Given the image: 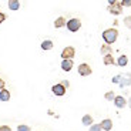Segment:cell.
I'll use <instances>...</instances> for the list:
<instances>
[{
    "mask_svg": "<svg viewBox=\"0 0 131 131\" xmlns=\"http://www.w3.org/2000/svg\"><path fill=\"white\" fill-rule=\"evenodd\" d=\"M104 98L107 100V101H114V98H115L114 91H107V93L104 94Z\"/></svg>",
    "mask_w": 131,
    "mask_h": 131,
    "instance_id": "19",
    "label": "cell"
},
{
    "mask_svg": "<svg viewBox=\"0 0 131 131\" xmlns=\"http://www.w3.org/2000/svg\"><path fill=\"white\" fill-rule=\"evenodd\" d=\"M103 61H104V64H105V66H113V64H114V57H113L111 54H108V56H104Z\"/></svg>",
    "mask_w": 131,
    "mask_h": 131,
    "instance_id": "18",
    "label": "cell"
},
{
    "mask_svg": "<svg viewBox=\"0 0 131 131\" xmlns=\"http://www.w3.org/2000/svg\"><path fill=\"white\" fill-rule=\"evenodd\" d=\"M120 80H121V74H118V75H115V77H113L111 81L114 83V84H117V83H120Z\"/></svg>",
    "mask_w": 131,
    "mask_h": 131,
    "instance_id": "23",
    "label": "cell"
},
{
    "mask_svg": "<svg viewBox=\"0 0 131 131\" xmlns=\"http://www.w3.org/2000/svg\"><path fill=\"white\" fill-rule=\"evenodd\" d=\"M100 125H101V130L110 131L113 128V121L110 120V118H105V120H103V121L100 123Z\"/></svg>",
    "mask_w": 131,
    "mask_h": 131,
    "instance_id": "9",
    "label": "cell"
},
{
    "mask_svg": "<svg viewBox=\"0 0 131 131\" xmlns=\"http://www.w3.org/2000/svg\"><path fill=\"white\" fill-rule=\"evenodd\" d=\"M66 26H67V29L71 33H75V31H79L80 27H81V21H80L79 19H70Z\"/></svg>",
    "mask_w": 131,
    "mask_h": 131,
    "instance_id": "2",
    "label": "cell"
},
{
    "mask_svg": "<svg viewBox=\"0 0 131 131\" xmlns=\"http://www.w3.org/2000/svg\"><path fill=\"white\" fill-rule=\"evenodd\" d=\"M41 49L43 50H51L53 49V41L51 40H44V41H41Z\"/></svg>",
    "mask_w": 131,
    "mask_h": 131,
    "instance_id": "17",
    "label": "cell"
},
{
    "mask_svg": "<svg viewBox=\"0 0 131 131\" xmlns=\"http://www.w3.org/2000/svg\"><path fill=\"white\" fill-rule=\"evenodd\" d=\"M81 123H83V125H89V127H91L93 125V117L90 114H85V115H83V118H81Z\"/></svg>",
    "mask_w": 131,
    "mask_h": 131,
    "instance_id": "11",
    "label": "cell"
},
{
    "mask_svg": "<svg viewBox=\"0 0 131 131\" xmlns=\"http://www.w3.org/2000/svg\"><path fill=\"white\" fill-rule=\"evenodd\" d=\"M127 64H128V57L127 56L123 54V56H120L117 59V66H120V67H125Z\"/></svg>",
    "mask_w": 131,
    "mask_h": 131,
    "instance_id": "13",
    "label": "cell"
},
{
    "mask_svg": "<svg viewBox=\"0 0 131 131\" xmlns=\"http://www.w3.org/2000/svg\"><path fill=\"white\" fill-rule=\"evenodd\" d=\"M60 84H61V85H63V87H64V89H67V87H70V83H69V81H67V80H63V81H61V83H60Z\"/></svg>",
    "mask_w": 131,
    "mask_h": 131,
    "instance_id": "26",
    "label": "cell"
},
{
    "mask_svg": "<svg viewBox=\"0 0 131 131\" xmlns=\"http://www.w3.org/2000/svg\"><path fill=\"white\" fill-rule=\"evenodd\" d=\"M120 3H121V6H131V0H123Z\"/></svg>",
    "mask_w": 131,
    "mask_h": 131,
    "instance_id": "25",
    "label": "cell"
},
{
    "mask_svg": "<svg viewBox=\"0 0 131 131\" xmlns=\"http://www.w3.org/2000/svg\"><path fill=\"white\" fill-rule=\"evenodd\" d=\"M7 4H9V9L10 10H19L20 9V2H19V0H10Z\"/></svg>",
    "mask_w": 131,
    "mask_h": 131,
    "instance_id": "15",
    "label": "cell"
},
{
    "mask_svg": "<svg viewBox=\"0 0 131 131\" xmlns=\"http://www.w3.org/2000/svg\"><path fill=\"white\" fill-rule=\"evenodd\" d=\"M4 20H6V14H4L3 12H0V23H3Z\"/></svg>",
    "mask_w": 131,
    "mask_h": 131,
    "instance_id": "27",
    "label": "cell"
},
{
    "mask_svg": "<svg viewBox=\"0 0 131 131\" xmlns=\"http://www.w3.org/2000/svg\"><path fill=\"white\" fill-rule=\"evenodd\" d=\"M124 24H125V27H128L131 30V16H127L124 19Z\"/></svg>",
    "mask_w": 131,
    "mask_h": 131,
    "instance_id": "21",
    "label": "cell"
},
{
    "mask_svg": "<svg viewBox=\"0 0 131 131\" xmlns=\"http://www.w3.org/2000/svg\"><path fill=\"white\" fill-rule=\"evenodd\" d=\"M74 56H75L74 47L67 46V47H64V49H63V51H61V59L63 60H73V57H74Z\"/></svg>",
    "mask_w": 131,
    "mask_h": 131,
    "instance_id": "3",
    "label": "cell"
},
{
    "mask_svg": "<svg viewBox=\"0 0 131 131\" xmlns=\"http://www.w3.org/2000/svg\"><path fill=\"white\" fill-rule=\"evenodd\" d=\"M17 131H31V128L29 127V125H24V124H20L19 127H17Z\"/></svg>",
    "mask_w": 131,
    "mask_h": 131,
    "instance_id": "20",
    "label": "cell"
},
{
    "mask_svg": "<svg viewBox=\"0 0 131 131\" xmlns=\"http://www.w3.org/2000/svg\"><path fill=\"white\" fill-rule=\"evenodd\" d=\"M114 105L117 108H124L125 105H127V100H125L123 95H115L114 98Z\"/></svg>",
    "mask_w": 131,
    "mask_h": 131,
    "instance_id": "8",
    "label": "cell"
},
{
    "mask_svg": "<svg viewBox=\"0 0 131 131\" xmlns=\"http://www.w3.org/2000/svg\"><path fill=\"white\" fill-rule=\"evenodd\" d=\"M103 39H104L105 44L111 46L114 41H117L118 39V30L117 29H107L103 31Z\"/></svg>",
    "mask_w": 131,
    "mask_h": 131,
    "instance_id": "1",
    "label": "cell"
},
{
    "mask_svg": "<svg viewBox=\"0 0 131 131\" xmlns=\"http://www.w3.org/2000/svg\"><path fill=\"white\" fill-rule=\"evenodd\" d=\"M120 87L124 89V87H128L131 84V73H125V74H121V80H120Z\"/></svg>",
    "mask_w": 131,
    "mask_h": 131,
    "instance_id": "5",
    "label": "cell"
},
{
    "mask_svg": "<svg viewBox=\"0 0 131 131\" xmlns=\"http://www.w3.org/2000/svg\"><path fill=\"white\" fill-rule=\"evenodd\" d=\"M100 51H101L104 56H108V54L113 53V49H111V46H108V44H103L101 49H100Z\"/></svg>",
    "mask_w": 131,
    "mask_h": 131,
    "instance_id": "16",
    "label": "cell"
},
{
    "mask_svg": "<svg viewBox=\"0 0 131 131\" xmlns=\"http://www.w3.org/2000/svg\"><path fill=\"white\" fill-rule=\"evenodd\" d=\"M128 105H130V108H131V97H130V101H128Z\"/></svg>",
    "mask_w": 131,
    "mask_h": 131,
    "instance_id": "29",
    "label": "cell"
},
{
    "mask_svg": "<svg viewBox=\"0 0 131 131\" xmlns=\"http://www.w3.org/2000/svg\"><path fill=\"white\" fill-rule=\"evenodd\" d=\"M91 67H90L87 63H83V64L79 66V74L83 75V77H87V75H91Z\"/></svg>",
    "mask_w": 131,
    "mask_h": 131,
    "instance_id": "4",
    "label": "cell"
},
{
    "mask_svg": "<svg viewBox=\"0 0 131 131\" xmlns=\"http://www.w3.org/2000/svg\"><path fill=\"white\" fill-rule=\"evenodd\" d=\"M61 69L64 70V71H71L73 70V60H63Z\"/></svg>",
    "mask_w": 131,
    "mask_h": 131,
    "instance_id": "10",
    "label": "cell"
},
{
    "mask_svg": "<svg viewBox=\"0 0 131 131\" xmlns=\"http://www.w3.org/2000/svg\"><path fill=\"white\" fill-rule=\"evenodd\" d=\"M3 89H4V81H3L2 79H0V91H2Z\"/></svg>",
    "mask_w": 131,
    "mask_h": 131,
    "instance_id": "28",
    "label": "cell"
},
{
    "mask_svg": "<svg viewBox=\"0 0 131 131\" xmlns=\"http://www.w3.org/2000/svg\"><path fill=\"white\" fill-rule=\"evenodd\" d=\"M90 131H103V130H101V125L100 124H93L90 127Z\"/></svg>",
    "mask_w": 131,
    "mask_h": 131,
    "instance_id": "22",
    "label": "cell"
},
{
    "mask_svg": "<svg viewBox=\"0 0 131 131\" xmlns=\"http://www.w3.org/2000/svg\"><path fill=\"white\" fill-rule=\"evenodd\" d=\"M66 24H67V21H66L64 17H59V19H56V21H54V27L56 29H60V27H64Z\"/></svg>",
    "mask_w": 131,
    "mask_h": 131,
    "instance_id": "14",
    "label": "cell"
},
{
    "mask_svg": "<svg viewBox=\"0 0 131 131\" xmlns=\"http://www.w3.org/2000/svg\"><path fill=\"white\" fill-rule=\"evenodd\" d=\"M9 100H10V91L3 89L0 91V101H9Z\"/></svg>",
    "mask_w": 131,
    "mask_h": 131,
    "instance_id": "12",
    "label": "cell"
},
{
    "mask_svg": "<svg viewBox=\"0 0 131 131\" xmlns=\"http://www.w3.org/2000/svg\"><path fill=\"white\" fill-rule=\"evenodd\" d=\"M0 131H12L9 125H0Z\"/></svg>",
    "mask_w": 131,
    "mask_h": 131,
    "instance_id": "24",
    "label": "cell"
},
{
    "mask_svg": "<svg viewBox=\"0 0 131 131\" xmlns=\"http://www.w3.org/2000/svg\"><path fill=\"white\" fill-rule=\"evenodd\" d=\"M107 9H108V12L111 14H114V16H118V14L123 13V6H121V3H118V2L115 4H113V6H108Z\"/></svg>",
    "mask_w": 131,
    "mask_h": 131,
    "instance_id": "6",
    "label": "cell"
},
{
    "mask_svg": "<svg viewBox=\"0 0 131 131\" xmlns=\"http://www.w3.org/2000/svg\"><path fill=\"white\" fill-rule=\"evenodd\" d=\"M51 91H53V94L57 95V97H61V95L66 94V89L63 87L61 84H60V83H59V84H54V85H53V87H51Z\"/></svg>",
    "mask_w": 131,
    "mask_h": 131,
    "instance_id": "7",
    "label": "cell"
}]
</instances>
